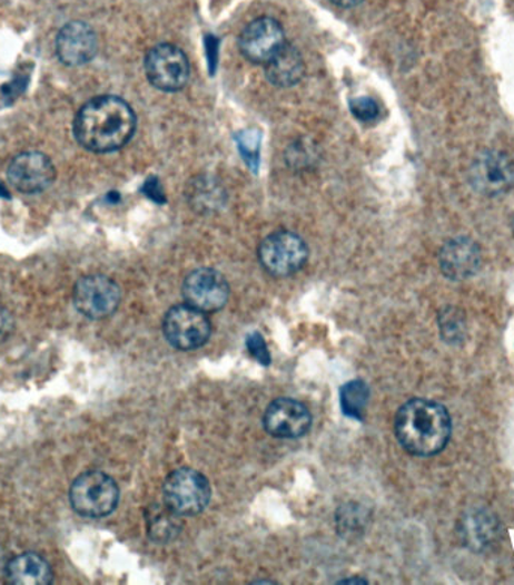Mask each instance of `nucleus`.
Returning <instances> with one entry per match:
<instances>
[{"label": "nucleus", "instance_id": "f257e3e1", "mask_svg": "<svg viewBox=\"0 0 514 585\" xmlns=\"http://www.w3.org/2000/svg\"><path fill=\"white\" fill-rule=\"evenodd\" d=\"M136 130V115L122 98L102 96L85 103L77 111L72 133L77 144L96 154L123 148Z\"/></svg>", "mask_w": 514, "mask_h": 585}, {"label": "nucleus", "instance_id": "f03ea898", "mask_svg": "<svg viewBox=\"0 0 514 585\" xmlns=\"http://www.w3.org/2000/svg\"><path fill=\"white\" fill-rule=\"evenodd\" d=\"M394 432L398 445L409 455L432 458L444 451L452 438V417L443 403L411 399L398 408Z\"/></svg>", "mask_w": 514, "mask_h": 585}, {"label": "nucleus", "instance_id": "7ed1b4c3", "mask_svg": "<svg viewBox=\"0 0 514 585\" xmlns=\"http://www.w3.org/2000/svg\"><path fill=\"white\" fill-rule=\"evenodd\" d=\"M117 481L102 471H86L70 486V505L77 515L89 519L106 518L117 510Z\"/></svg>", "mask_w": 514, "mask_h": 585}, {"label": "nucleus", "instance_id": "20e7f679", "mask_svg": "<svg viewBox=\"0 0 514 585\" xmlns=\"http://www.w3.org/2000/svg\"><path fill=\"white\" fill-rule=\"evenodd\" d=\"M165 505L179 516H191L207 509L211 500V486L207 477L191 468L170 472L162 485Z\"/></svg>", "mask_w": 514, "mask_h": 585}, {"label": "nucleus", "instance_id": "39448f33", "mask_svg": "<svg viewBox=\"0 0 514 585\" xmlns=\"http://www.w3.org/2000/svg\"><path fill=\"white\" fill-rule=\"evenodd\" d=\"M72 304L77 312L88 320H106L118 311L121 304V287L102 274L85 275L72 290Z\"/></svg>", "mask_w": 514, "mask_h": 585}, {"label": "nucleus", "instance_id": "423d86ee", "mask_svg": "<svg viewBox=\"0 0 514 585\" xmlns=\"http://www.w3.org/2000/svg\"><path fill=\"white\" fill-rule=\"evenodd\" d=\"M260 264L276 277H288L306 265L307 244L302 236L289 231L274 232L259 245Z\"/></svg>", "mask_w": 514, "mask_h": 585}, {"label": "nucleus", "instance_id": "0eeeda50", "mask_svg": "<svg viewBox=\"0 0 514 585\" xmlns=\"http://www.w3.org/2000/svg\"><path fill=\"white\" fill-rule=\"evenodd\" d=\"M469 183L486 197L507 195L514 187V165L503 150L484 149L471 163Z\"/></svg>", "mask_w": 514, "mask_h": 585}, {"label": "nucleus", "instance_id": "6e6552de", "mask_svg": "<svg viewBox=\"0 0 514 585\" xmlns=\"http://www.w3.org/2000/svg\"><path fill=\"white\" fill-rule=\"evenodd\" d=\"M162 333L166 341L177 350H199L209 341L211 324L199 309L190 304L175 305L162 320Z\"/></svg>", "mask_w": 514, "mask_h": 585}, {"label": "nucleus", "instance_id": "1a4fd4ad", "mask_svg": "<svg viewBox=\"0 0 514 585\" xmlns=\"http://www.w3.org/2000/svg\"><path fill=\"white\" fill-rule=\"evenodd\" d=\"M148 80L157 89L175 92L187 85L190 64L186 53L174 45H160L149 50L145 60Z\"/></svg>", "mask_w": 514, "mask_h": 585}, {"label": "nucleus", "instance_id": "9d476101", "mask_svg": "<svg viewBox=\"0 0 514 585\" xmlns=\"http://www.w3.org/2000/svg\"><path fill=\"white\" fill-rule=\"evenodd\" d=\"M56 179V167L46 154L28 150L12 158L8 167L11 187L24 195H37L51 187Z\"/></svg>", "mask_w": 514, "mask_h": 585}, {"label": "nucleus", "instance_id": "9b49d317", "mask_svg": "<svg viewBox=\"0 0 514 585\" xmlns=\"http://www.w3.org/2000/svg\"><path fill=\"white\" fill-rule=\"evenodd\" d=\"M187 304L205 313L220 311L229 300V283L212 269H199L187 275L182 286Z\"/></svg>", "mask_w": 514, "mask_h": 585}, {"label": "nucleus", "instance_id": "f8f14e48", "mask_svg": "<svg viewBox=\"0 0 514 585\" xmlns=\"http://www.w3.org/2000/svg\"><path fill=\"white\" fill-rule=\"evenodd\" d=\"M285 45V30L271 17L253 20L239 37V50L255 64H267Z\"/></svg>", "mask_w": 514, "mask_h": 585}, {"label": "nucleus", "instance_id": "ddd939ff", "mask_svg": "<svg viewBox=\"0 0 514 585\" xmlns=\"http://www.w3.org/2000/svg\"><path fill=\"white\" fill-rule=\"evenodd\" d=\"M97 33L85 21H70L56 37V55L67 67H81L96 58Z\"/></svg>", "mask_w": 514, "mask_h": 585}, {"label": "nucleus", "instance_id": "4468645a", "mask_svg": "<svg viewBox=\"0 0 514 585\" xmlns=\"http://www.w3.org/2000/svg\"><path fill=\"white\" fill-rule=\"evenodd\" d=\"M264 426L269 436L299 438L306 436L312 426V415L298 400L280 398L269 403L264 416Z\"/></svg>", "mask_w": 514, "mask_h": 585}, {"label": "nucleus", "instance_id": "2eb2a0df", "mask_svg": "<svg viewBox=\"0 0 514 585\" xmlns=\"http://www.w3.org/2000/svg\"><path fill=\"white\" fill-rule=\"evenodd\" d=\"M439 269L453 282H464L482 269L480 245L468 236L447 241L439 252Z\"/></svg>", "mask_w": 514, "mask_h": 585}, {"label": "nucleus", "instance_id": "dca6fc26", "mask_svg": "<svg viewBox=\"0 0 514 585\" xmlns=\"http://www.w3.org/2000/svg\"><path fill=\"white\" fill-rule=\"evenodd\" d=\"M500 535V520L494 511L471 509L462 516L459 536L462 544L474 553L490 548Z\"/></svg>", "mask_w": 514, "mask_h": 585}, {"label": "nucleus", "instance_id": "f3484780", "mask_svg": "<svg viewBox=\"0 0 514 585\" xmlns=\"http://www.w3.org/2000/svg\"><path fill=\"white\" fill-rule=\"evenodd\" d=\"M6 575L8 583L14 585H50L55 578L49 562L36 553H24L12 558L7 565Z\"/></svg>", "mask_w": 514, "mask_h": 585}, {"label": "nucleus", "instance_id": "a211bd4d", "mask_svg": "<svg viewBox=\"0 0 514 585\" xmlns=\"http://www.w3.org/2000/svg\"><path fill=\"white\" fill-rule=\"evenodd\" d=\"M265 66H267L268 80L278 88L297 85L306 70L302 53L288 42Z\"/></svg>", "mask_w": 514, "mask_h": 585}, {"label": "nucleus", "instance_id": "6ab92c4d", "mask_svg": "<svg viewBox=\"0 0 514 585\" xmlns=\"http://www.w3.org/2000/svg\"><path fill=\"white\" fill-rule=\"evenodd\" d=\"M178 514L160 507H151L148 511V536L156 544H169V542L177 539L179 532H181V520L178 519Z\"/></svg>", "mask_w": 514, "mask_h": 585}, {"label": "nucleus", "instance_id": "aec40b11", "mask_svg": "<svg viewBox=\"0 0 514 585\" xmlns=\"http://www.w3.org/2000/svg\"><path fill=\"white\" fill-rule=\"evenodd\" d=\"M342 411L350 419L362 421L368 403V387L362 380L348 382L340 390Z\"/></svg>", "mask_w": 514, "mask_h": 585}, {"label": "nucleus", "instance_id": "412c9836", "mask_svg": "<svg viewBox=\"0 0 514 585\" xmlns=\"http://www.w3.org/2000/svg\"><path fill=\"white\" fill-rule=\"evenodd\" d=\"M439 330L443 341L459 343L465 335V318L456 308H445L439 313Z\"/></svg>", "mask_w": 514, "mask_h": 585}, {"label": "nucleus", "instance_id": "4be33fe9", "mask_svg": "<svg viewBox=\"0 0 514 585\" xmlns=\"http://www.w3.org/2000/svg\"><path fill=\"white\" fill-rule=\"evenodd\" d=\"M350 110L355 118L363 120V123H372L379 116L378 103L370 97H357L350 103Z\"/></svg>", "mask_w": 514, "mask_h": 585}, {"label": "nucleus", "instance_id": "5701e85b", "mask_svg": "<svg viewBox=\"0 0 514 585\" xmlns=\"http://www.w3.org/2000/svg\"><path fill=\"white\" fill-rule=\"evenodd\" d=\"M246 347L247 351L250 352V355L257 361V363L264 365L271 364V354H269L267 342L264 341L263 334L257 333V331L248 334Z\"/></svg>", "mask_w": 514, "mask_h": 585}, {"label": "nucleus", "instance_id": "b1692460", "mask_svg": "<svg viewBox=\"0 0 514 585\" xmlns=\"http://www.w3.org/2000/svg\"><path fill=\"white\" fill-rule=\"evenodd\" d=\"M16 330V321L10 311L0 305V345L10 341L12 333Z\"/></svg>", "mask_w": 514, "mask_h": 585}, {"label": "nucleus", "instance_id": "393cba45", "mask_svg": "<svg viewBox=\"0 0 514 585\" xmlns=\"http://www.w3.org/2000/svg\"><path fill=\"white\" fill-rule=\"evenodd\" d=\"M334 6L340 7V8H354L359 6V3L363 2V0H332Z\"/></svg>", "mask_w": 514, "mask_h": 585}, {"label": "nucleus", "instance_id": "a878e982", "mask_svg": "<svg viewBox=\"0 0 514 585\" xmlns=\"http://www.w3.org/2000/svg\"><path fill=\"white\" fill-rule=\"evenodd\" d=\"M340 584H367L366 579H343Z\"/></svg>", "mask_w": 514, "mask_h": 585}, {"label": "nucleus", "instance_id": "bb28decb", "mask_svg": "<svg viewBox=\"0 0 514 585\" xmlns=\"http://www.w3.org/2000/svg\"><path fill=\"white\" fill-rule=\"evenodd\" d=\"M513 234H514V217H513Z\"/></svg>", "mask_w": 514, "mask_h": 585}]
</instances>
